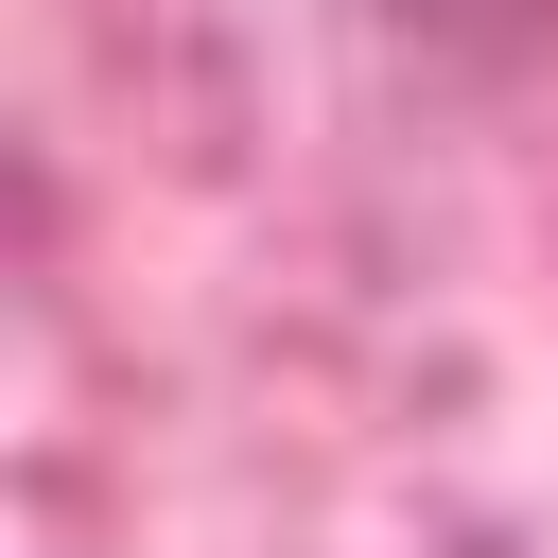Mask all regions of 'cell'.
<instances>
[{"instance_id": "6da1fadb", "label": "cell", "mask_w": 558, "mask_h": 558, "mask_svg": "<svg viewBox=\"0 0 558 558\" xmlns=\"http://www.w3.org/2000/svg\"><path fill=\"white\" fill-rule=\"evenodd\" d=\"M366 17H401V35H436V52H506V35H541L558 0H366Z\"/></svg>"}]
</instances>
